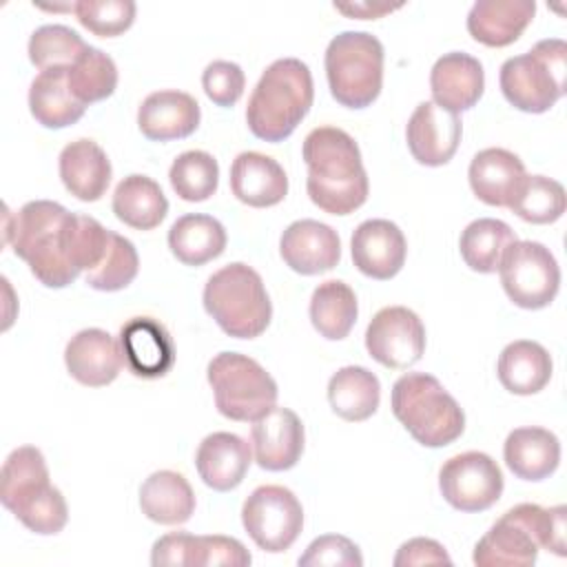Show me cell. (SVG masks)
Masks as SVG:
<instances>
[{
    "label": "cell",
    "mask_w": 567,
    "mask_h": 567,
    "mask_svg": "<svg viewBox=\"0 0 567 567\" xmlns=\"http://www.w3.org/2000/svg\"><path fill=\"white\" fill-rule=\"evenodd\" d=\"M7 221V244L47 288H64L82 270H93L111 233L95 217L75 215L51 199L27 202Z\"/></svg>",
    "instance_id": "obj_1"
},
{
    "label": "cell",
    "mask_w": 567,
    "mask_h": 567,
    "mask_svg": "<svg viewBox=\"0 0 567 567\" xmlns=\"http://www.w3.org/2000/svg\"><path fill=\"white\" fill-rule=\"evenodd\" d=\"M308 166L306 190L315 206L330 215H350L368 199V173L359 144L337 126L312 128L301 148Z\"/></svg>",
    "instance_id": "obj_2"
},
{
    "label": "cell",
    "mask_w": 567,
    "mask_h": 567,
    "mask_svg": "<svg viewBox=\"0 0 567 567\" xmlns=\"http://www.w3.org/2000/svg\"><path fill=\"white\" fill-rule=\"evenodd\" d=\"M565 505L540 507L520 503L507 509L476 543L474 565L478 567H529L538 549L565 556Z\"/></svg>",
    "instance_id": "obj_3"
},
{
    "label": "cell",
    "mask_w": 567,
    "mask_h": 567,
    "mask_svg": "<svg viewBox=\"0 0 567 567\" xmlns=\"http://www.w3.org/2000/svg\"><path fill=\"white\" fill-rule=\"evenodd\" d=\"M312 100L315 84L308 64L297 58H279L266 66L250 93L248 128L264 142H284L308 115Z\"/></svg>",
    "instance_id": "obj_4"
},
{
    "label": "cell",
    "mask_w": 567,
    "mask_h": 567,
    "mask_svg": "<svg viewBox=\"0 0 567 567\" xmlns=\"http://www.w3.org/2000/svg\"><path fill=\"white\" fill-rule=\"evenodd\" d=\"M2 505L31 532L53 536L64 529L69 507L58 487L49 481L42 452L33 445L16 447L0 472Z\"/></svg>",
    "instance_id": "obj_5"
},
{
    "label": "cell",
    "mask_w": 567,
    "mask_h": 567,
    "mask_svg": "<svg viewBox=\"0 0 567 567\" xmlns=\"http://www.w3.org/2000/svg\"><path fill=\"white\" fill-rule=\"evenodd\" d=\"M392 414L425 447L454 443L465 430V414L456 399L427 372L399 377L390 394Z\"/></svg>",
    "instance_id": "obj_6"
},
{
    "label": "cell",
    "mask_w": 567,
    "mask_h": 567,
    "mask_svg": "<svg viewBox=\"0 0 567 567\" xmlns=\"http://www.w3.org/2000/svg\"><path fill=\"white\" fill-rule=\"evenodd\" d=\"M202 301L215 323L235 339L259 337L272 319V303L259 272L241 261L213 272Z\"/></svg>",
    "instance_id": "obj_7"
},
{
    "label": "cell",
    "mask_w": 567,
    "mask_h": 567,
    "mask_svg": "<svg viewBox=\"0 0 567 567\" xmlns=\"http://www.w3.org/2000/svg\"><path fill=\"white\" fill-rule=\"evenodd\" d=\"M567 44L560 38L536 42L527 53L507 58L498 73L505 100L525 113H545L565 95Z\"/></svg>",
    "instance_id": "obj_8"
},
{
    "label": "cell",
    "mask_w": 567,
    "mask_h": 567,
    "mask_svg": "<svg viewBox=\"0 0 567 567\" xmlns=\"http://www.w3.org/2000/svg\"><path fill=\"white\" fill-rule=\"evenodd\" d=\"M326 78L332 97L348 109L370 106L383 84V44L365 31H343L326 49Z\"/></svg>",
    "instance_id": "obj_9"
},
{
    "label": "cell",
    "mask_w": 567,
    "mask_h": 567,
    "mask_svg": "<svg viewBox=\"0 0 567 567\" xmlns=\"http://www.w3.org/2000/svg\"><path fill=\"white\" fill-rule=\"evenodd\" d=\"M215 405L230 421L252 423L277 403V383L266 368L239 352H219L206 368Z\"/></svg>",
    "instance_id": "obj_10"
},
{
    "label": "cell",
    "mask_w": 567,
    "mask_h": 567,
    "mask_svg": "<svg viewBox=\"0 0 567 567\" xmlns=\"http://www.w3.org/2000/svg\"><path fill=\"white\" fill-rule=\"evenodd\" d=\"M498 275L514 306L540 310L554 301L560 288V268L551 250L538 241L516 239L501 257Z\"/></svg>",
    "instance_id": "obj_11"
},
{
    "label": "cell",
    "mask_w": 567,
    "mask_h": 567,
    "mask_svg": "<svg viewBox=\"0 0 567 567\" xmlns=\"http://www.w3.org/2000/svg\"><path fill=\"white\" fill-rule=\"evenodd\" d=\"M241 523L252 543L270 554L292 547L303 529V507L284 485H259L244 501Z\"/></svg>",
    "instance_id": "obj_12"
},
{
    "label": "cell",
    "mask_w": 567,
    "mask_h": 567,
    "mask_svg": "<svg viewBox=\"0 0 567 567\" xmlns=\"http://www.w3.org/2000/svg\"><path fill=\"white\" fill-rule=\"evenodd\" d=\"M503 472L485 452H463L447 458L439 472L443 498L458 512H485L503 494Z\"/></svg>",
    "instance_id": "obj_13"
},
{
    "label": "cell",
    "mask_w": 567,
    "mask_h": 567,
    "mask_svg": "<svg viewBox=\"0 0 567 567\" xmlns=\"http://www.w3.org/2000/svg\"><path fill=\"white\" fill-rule=\"evenodd\" d=\"M365 348L377 363L392 370H405L425 352V326L414 310L405 306H385L365 328Z\"/></svg>",
    "instance_id": "obj_14"
},
{
    "label": "cell",
    "mask_w": 567,
    "mask_h": 567,
    "mask_svg": "<svg viewBox=\"0 0 567 567\" xmlns=\"http://www.w3.org/2000/svg\"><path fill=\"white\" fill-rule=\"evenodd\" d=\"M303 423L288 410L272 405L264 416L252 421L250 445L261 470L284 472L299 463L303 454Z\"/></svg>",
    "instance_id": "obj_15"
},
{
    "label": "cell",
    "mask_w": 567,
    "mask_h": 567,
    "mask_svg": "<svg viewBox=\"0 0 567 567\" xmlns=\"http://www.w3.org/2000/svg\"><path fill=\"white\" fill-rule=\"evenodd\" d=\"M463 124L452 111L441 109L434 102H421L405 126V140L412 157L423 166L447 164L461 142Z\"/></svg>",
    "instance_id": "obj_16"
},
{
    "label": "cell",
    "mask_w": 567,
    "mask_h": 567,
    "mask_svg": "<svg viewBox=\"0 0 567 567\" xmlns=\"http://www.w3.org/2000/svg\"><path fill=\"white\" fill-rule=\"evenodd\" d=\"M350 252L359 272L370 279L385 281L403 268L408 244L394 221L365 219L352 233Z\"/></svg>",
    "instance_id": "obj_17"
},
{
    "label": "cell",
    "mask_w": 567,
    "mask_h": 567,
    "mask_svg": "<svg viewBox=\"0 0 567 567\" xmlns=\"http://www.w3.org/2000/svg\"><path fill=\"white\" fill-rule=\"evenodd\" d=\"M279 255L290 270L310 277L339 264L341 241L332 226L317 219H297L284 230Z\"/></svg>",
    "instance_id": "obj_18"
},
{
    "label": "cell",
    "mask_w": 567,
    "mask_h": 567,
    "mask_svg": "<svg viewBox=\"0 0 567 567\" xmlns=\"http://www.w3.org/2000/svg\"><path fill=\"white\" fill-rule=\"evenodd\" d=\"M120 348L126 368L142 379H159L175 363V343L162 321L133 317L120 330Z\"/></svg>",
    "instance_id": "obj_19"
},
{
    "label": "cell",
    "mask_w": 567,
    "mask_h": 567,
    "mask_svg": "<svg viewBox=\"0 0 567 567\" xmlns=\"http://www.w3.org/2000/svg\"><path fill=\"white\" fill-rule=\"evenodd\" d=\"M69 374L89 388H102L117 379L124 354L120 341L102 328H84L73 334L64 348Z\"/></svg>",
    "instance_id": "obj_20"
},
{
    "label": "cell",
    "mask_w": 567,
    "mask_h": 567,
    "mask_svg": "<svg viewBox=\"0 0 567 567\" xmlns=\"http://www.w3.org/2000/svg\"><path fill=\"white\" fill-rule=\"evenodd\" d=\"M485 89V71L483 64L465 53V51H450L443 53L430 73V91L432 102L445 111L461 113L476 106Z\"/></svg>",
    "instance_id": "obj_21"
},
{
    "label": "cell",
    "mask_w": 567,
    "mask_h": 567,
    "mask_svg": "<svg viewBox=\"0 0 567 567\" xmlns=\"http://www.w3.org/2000/svg\"><path fill=\"white\" fill-rule=\"evenodd\" d=\"M199 104L190 93L162 89L144 97L137 109V126L146 140L171 142L193 135L199 126Z\"/></svg>",
    "instance_id": "obj_22"
},
{
    "label": "cell",
    "mask_w": 567,
    "mask_h": 567,
    "mask_svg": "<svg viewBox=\"0 0 567 567\" xmlns=\"http://www.w3.org/2000/svg\"><path fill=\"white\" fill-rule=\"evenodd\" d=\"M250 463V443L233 432L208 434L195 452L197 474L204 481V485H208L215 492L235 489L244 481Z\"/></svg>",
    "instance_id": "obj_23"
},
{
    "label": "cell",
    "mask_w": 567,
    "mask_h": 567,
    "mask_svg": "<svg viewBox=\"0 0 567 567\" xmlns=\"http://www.w3.org/2000/svg\"><path fill=\"white\" fill-rule=\"evenodd\" d=\"M230 190L246 206L268 208L288 195V175L270 155L244 151L233 159Z\"/></svg>",
    "instance_id": "obj_24"
},
{
    "label": "cell",
    "mask_w": 567,
    "mask_h": 567,
    "mask_svg": "<svg viewBox=\"0 0 567 567\" xmlns=\"http://www.w3.org/2000/svg\"><path fill=\"white\" fill-rule=\"evenodd\" d=\"M58 171L64 188L80 202H97L111 182V162L102 146L89 137L69 142L60 157Z\"/></svg>",
    "instance_id": "obj_25"
},
{
    "label": "cell",
    "mask_w": 567,
    "mask_h": 567,
    "mask_svg": "<svg viewBox=\"0 0 567 567\" xmlns=\"http://www.w3.org/2000/svg\"><path fill=\"white\" fill-rule=\"evenodd\" d=\"M534 13L532 0H478L467 13V31L485 47H507L523 35Z\"/></svg>",
    "instance_id": "obj_26"
},
{
    "label": "cell",
    "mask_w": 567,
    "mask_h": 567,
    "mask_svg": "<svg viewBox=\"0 0 567 567\" xmlns=\"http://www.w3.org/2000/svg\"><path fill=\"white\" fill-rule=\"evenodd\" d=\"M503 458L509 472L523 481H543L560 463V441L545 427H516L507 434Z\"/></svg>",
    "instance_id": "obj_27"
},
{
    "label": "cell",
    "mask_w": 567,
    "mask_h": 567,
    "mask_svg": "<svg viewBox=\"0 0 567 567\" xmlns=\"http://www.w3.org/2000/svg\"><path fill=\"white\" fill-rule=\"evenodd\" d=\"M525 177L520 157L507 148L478 151L467 171L472 193L489 206H507L516 186Z\"/></svg>",
    "instance_id": "obj_28"
},
{
    "label": "cell",
    "mask_w": 567,
    "mask_h": 567,
    "mask_svg": "<svg viewBox=\"0 0 567 567\" xmlns=\"http://www.w3.org/2000/svg\"><path fill=\"white\" fill-rule=\"evenodd\" d=\"M551 357L538 343L529 339L512 341L503 348L496 363V374L501 385L518 396H529L540 392L551 379Z\"/></svg>",
    "instance_id": "obj_29"
},
{
    "label": "cell",
    "mask_w": 567,
    "mask_h": 567,
    "mask_svg": "<svg viewBox=\"0 0 567 567\" xmlns=\"http://www.w3.org/2000/svg\"><path fill=\"white\" fill-rule=\"evenodd\" d=\"M140 509L153 523L182 525L195 512V492L184 474L159 470L142 483Z\"/></svg>",
    "instance_id": "obj_30"
},
{
    "label": "cell",
    "mask_w": 567,
    "mask_h": 567,
    "mask_svg": "<svg viewBox=\"0 0 567 567\" xmlns=\"http://www.w3.org/2000/svg\"><path fill=\"white\" fill-rule=\"evenodd\" d=\"M66 66L40 71L29 86V111L44 128H64L75 124L86 106L69 89Z\"/></svg>",
    "instance_id": "obj_31"
},
{
    "label": "cell",
    "mask_w": 567,
    "mask_h": 567,
    "mask_svg": "<svg viewBox=\"0 0 567 567\" xmlns=\"http://www.w3.org/2000/svg\"><path fill=\"white\" fill-rule=\"evenodd\" d=\"M226 228L210 215L188 213L173 221L168 248L184 266H204L226 250Z\"/></svg>",
    "instance_id": "obj_32"
},
{
    "label": "cell",
    "mask_w": 567,
    "mask_h": 567,
    "mask_svg": "<svg viewBox=\"0 0 567 567\" xmlns=\"http://www.w3.org/2000/svg\"><path fill=\"white\" fill-rule=\"evenodd\" d=\"M111 208L122 224L135 230H153L164 221L168 199L155 179L133 173L115 186Z\"/></svg>",
    "instance_id": "obj_33"
},
{
    "label": "cell",
    "mask_w": 567,
    "mask_h": 567,
    "mask_svg": "<svg viewBox=\"0 0 567 567\" xmlns=\"http://www.w3.org/2000/svg\"><path fill=\"white\" fill-rule=\"evenodd\" d=\"M328 401L343 421L370 419L381 401V383L374 372L363 365H346L328 381Z\"/></svg>",
    "instance_id": "obj_34"
},
{
    "label": "cell",
    "mask_w": 567,
    "mask_h": 567,
    "mask_svg": "<svg viewBox=\"0 0 567 567\" xmlns=\"http://www.w3.org/2000/svg\"><path fill=\"white\" fill-rule=\"evenodd\" d=\"M357 295L346 281L328 279L315 288L310 297V321L323 339H346L357 321Z\"/></svg>",
    "instance_id": "obj_35"
},
{
    "label": "cell",
    "mask_w": 567,
    "mask_h": 567,
    "mask_svg": "<svg viewBox=\"0 0 567 567\" xmlns=\"http://www.w3.org/2000/svg\"><path fill=\"white\" fill-rule=\"evenodd\" d=\"M512 241H516V235L503 219L481 217L465 226L458 239V250L474 272L489 275L498 270L501 257Z\"/></svg>",
    "instance_id": "obj_36"
},
{
    "label": "cell",
    "mask_w": 567,
    "mask_h": 567,
    "mask_svg": "<svg viewBox=\"0 0 567 567\" xmlns=\"http://www.w3.org/2000/svg\"><path fill=\"white\" fill-rule=\"evenodd\" d=\"M507 208L529 224H554L567 208L560 182L545 175H525L516 186Z\"/></svg>",
    "instance_id": "obj_37"
},
{
    "label": "cell",
    "mask_w": 567,
    "mask_h": 567,
    "mask_svg": "<svg viewBox=\"0 0 567 567\" xmlns=\"http://www.w3.org/2000/svg\"><path fill=\"white\" fill-rule=\"evenodd\" d=\"M69 89L78 102L93 104L113 95L117 86V66L102 49L89 47L66 71Z\"/></svg>",
    "instance_id": "obj_38"
},
{
    "label": "cell",
    "mask_w": 567,
    "mask_h": 567,
    "mask_svg": "<svg viewBox=\"0 0 567 567\" xmlns=\"http://www.w3.org/2000/svg\"><path fill=\"white\" fill-rule=\"evenodd\" d=\"M168 182L184 202H206L217 190L219 164L206 151H184L173 159Z\"/></svg>",
    "instance_id": "obj_39"
},
{
    "label": "cell",
    "mask_w": 567,
    "mask_h": 567,
    "mask_svg": "<svg viewBox=\"0 0 567 567\" xmlns=\"http://www.w3.org/2000/svg\"><path fill=\"white\" fill-rule=\"evenodd\" d=\"M89 44L80 38L78 31L64 24H42L29 38V60L40 71L71 66Z\"/></svg>",
    "instance_id": "obj_40"
},
{
    "label": "cell",
    "mask_w": 567,
    "mask_h": 567,
    "mask_svg": "<svg viewBox=\"0 0 567 567\" xmlns=\"http://www.w3.org/2000/svg\"><path fill=\"white\" fill-rule=\"evenodd\" d=\"M137 270H140V257L135 246L126 237L111 230L106 250L100 264L93 270H89L84 279L95 290L115 292L126 288L137 277Z\"/></svg>",
    "instance_id": "obj_41"
},
{
    "label": "cell",
    "mask_w": 567,
    "mask_h": 567,
    "mask_svg": "<svg viewBox=\"0 0 567 567\" xmlns=\"http://www.w3.org/2000/svg\"><path fill=\"white\" fill-rule=\"evenodd\" d=\"M133 0H80L75 2L78 22L100 38H115L131 29L135 20Z\"/></svg>",
    "instance_id": "obj_42"
},
{
    "label": "cell",
    "mask_w": 567,
    "mask_h": 567,
    "mask_svg": "<svg viewBox=\"0 0 567 567\" xmlns=\"http://www.w3.org/2000/svg\"><path fill=\"white\" fill-rule=\"evenodd\" d=\"M202 86L213 104L233 106L244 95L246 75L239 64L228 60H215L204 69Z\"/></svg>",
    "instance_id": "obj_43"
},
{
    "label": "cell",
    "mask_w": 567,
    "mask_h": 567,
    "mask_svg": "<svg viewBox=\"0 0 567 567\" xmlns=\"http://www.w3.org/2000/svg\"><path fill=\"white\" fill-rule=\"evenodd\" d=\"M299 565H328V567H361L363 556L359 547L341 534H323L315 538L299 556Z\"/></svg>",
    "instance_id": "obj_44"
},
{
    "label": "cell",
    "mask_w": 567,
    "mask_h": 567,
    "mask_svg": "<svg viewBox=\"0 0 567 567\" xmlns=\"http://www.w3.org/2000/svg\"><path fill=\"white\" fill-rule=\"evenodd\" d=\"M199 558V536L188 532H171L159 536L151 549V563L155 567L162 565H182L197 567Z\"/></svg>",
    "instance_id": "obj_45"
},
{
    "label": "cell",
    "mask_w": 567,
    "mask_h": 567,
    "mask_svg": "<svg viewBox=\"0 0 567 567\" xmlns=\"http://www.w3.org/2000/svg\"><path fill=\"white\" fill-rule=\"evenodd\" d=\"M252 558L248 549L233 536H199V558L197 567H215V565H230V567H246Z\"/></svg>",
    "instance_id": "obj_46"
},
{
    "label": "cell",
    "mask_w": 567,
    "mask_h": 567,
    "mask_svg": "<svg viewBox=\"0 0 567 567\" xmlns=\"http://www.w3.org/2000/svg\"><path fill=\"white\" fill-rule=\"evenodd\" d=\"M450 565L452 558L447 556L445 547L432 538H410L403 543L394 556L396 567H412V565Z\"/></svg>",
    "instance_id": "obj_47"
},
{
    "label": "cell",
    "mask_w": 567,
    "mask_h": 567,
    "mask_svg": "<svg viewBox=\"0 0 567 567\" xmlns=\"http://www.w3.org/2000/svg\"><path fill=\"white\" fill-rule=\"evenodd\" d=\"M401 4H388V2H350V4H343V2H334V9L350 16V18H359V20H374V18H381L394 9H399Z\"/></svg>",
    "instance_id": "obj_48"
}]
</instances>
